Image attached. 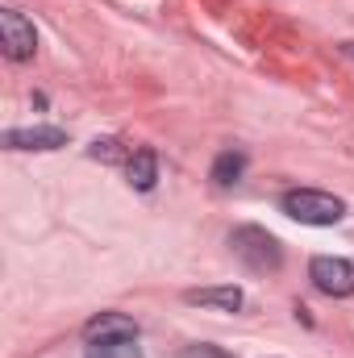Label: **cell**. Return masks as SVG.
Instances as JSON below:
<instances>
[{
  "instance_id": "cell-1",
  "label": "cell",
  "mask_w": 354,
  "mask_h": 358,
  "mask_svg": "<svg viewBox=\"0 0 354 358\" xmlns=\"http://www.w3.org/2000/svg\"><path fill=\"white\" fill-rule=\"evenodd\" d=\"M279 208L300 221V225H338L346 217V200L330 196V192H317V187H296V192H283Z\"/></svg>"
},
{
  "instance_id": "cell-2",
  "label": "cell",
  "mask_w": 354,
  "mask_h": 358,
  "mask_svg": "<svg viewBox=\"0 0 354 358\" xmlns=\"http://www.w3.org/2000/svg\"><path fill=\"white\" fill-rule=\"evenodd\" d=\"M229 246H234V255H238L250 271H279L283 267V246H279V238L267 234V229H259V225H238V229L229 234Z\"/></svg>"
},
{
  "instance_id": "cell-3",
  "label": "cell",
  "mask_w": 354,
  "mask_h": 358,
  "mask_svg": "<svg viewBox=\"0 0 354 358\" xmlns=\"http://www.w3.org/2000/svg\"><path fill=\"white\" fill-rule=\"evenodd\" d=\"M309 279L317 283V292L325 296H354V263L334 259V255H317L309 263Z\"/></svg>"
},
{
  "instance_id": "cell-4",
  "label": "cell",
  "mask_w": 354,
  "mask_h": 358,
  "mask_svg": "<svg viewBox=\"0 0 354 358\" xmlns=\"http://www.w3.org/2000/svg\"><path fill=\"white\" fill-rule=\"evenodd\" d=\"M0 46H4V55H8L13 63L34 59L38 34H34V25H29L17 8H4V13H0Z\"/></svg>"
},
{
  "instance_id": "cell-5",
  "label": "cell",
  "mask_w": 354,
  "mask_h": 358,
  "mask_svg": "<svg viewBox=\"0 0 354 358\" xmlns=\"http://www.w3.org/2000/svg\"><path fill=\"white\" fill-rule=\"evenodd\" d=\"M84 338H88V346H96V342H138V321L125 313H100L84 325Z\"/></svg>"
},
{
  "instance_id": "cell-6",
  "label": "cell",
  "mask_w": 354,
  "mask_h": 358,
  "mask_svg": "<svg viewBox=\"0 0 354 358\" xmlns=\"http://www.w3.org/2000/svg\"><path fill=\"white\" fill-rule=\"evenodd\" d=\"M4 146L8 150H59L67 146V134L59 125H29V129H8Z\"/></svg>"
},
{
  "instance_id": "cell-7",
  "label": "cell",
  "mask_w": 354,
  "mask_h": 358,
  "mask_svg": "<svg viewBox=\"0 0 354 358\" xmlns=\"http://www.w3.org/2000/svg\"><path fill=\"white\" fill-rule=\"evenodd\" d=\"M183 300H187V304L217 308V313H238V308H242V287H234V283H225V287H192Z\"/></svg>"
},
{
  "instance_id": "cell-8",
  "label": "cell",
  "mask_w": 354,
  "mask_h": 358,
  "mask_svg": "<svg viewBox=\"0 0 354 358\" xmlns=\"http://www.w3.org/2000/svg\"><path fill=\"white\" fill-rule=\"evenodd\" d=\"M125 176H129V187H138V192H150L155 187V179H159V155L155 150H134L129 159H125Z\"/></svg>"
},
{
  "instance_id": "cell-9",
  "label": "cell",
  "mask_w": 354,
  "mask_h": 358,
  "mask_svg": "<svg viewBox=\"0 0 354 358\" xmlns=\"http://www.w3.org/2000/svg\"><path fill=\"white\" fill-rule=\"evenodd\" d=\"M242 171H246V155L242 150H221L217 163H213V183L217 187H234L242 179Z\"/></svg>"
},
{
  "instance_id": "cell-10",
  "label": "cell",
  "mask_w": 354,
  "mask_h": 358,
  "mask_svg": "<svg viewBox=\"0 0 354 358\" xmlns=\"http://www.w3.org/2000/svg\"><path fill=\"white\" fill-rule=\"evenodd\" d=\"M84 358H142V350L134 342H96Z\"/></svg>"
},
{
  "instance_id": "cell-11",
  "label": "cell",
  "mask_w": 354,
  "mask_h": 358,
  "mask_svg": "<svg viewBox=\"0 0 354 358\" xmlns=\"http://www.w3.org/2000/svg\"><path fill=\"white\" fill-rule=\"evenodd\" d=\"M88 155L92 159H100V163H121V159H129L125 150H121V142L117 138H96L88 146Z\"/></svg>"
},
{
  "instance_id": "cell-12",
  "label": "cell",
  "mask_w": 354,
  "mask_h": 358,
  "mask_svg": "<svg viewBox=\"0 0 354 358\" xmlns=\"http://www.w3.org/2000/svg\"><path fill=\"white\" fill-rule=\"evenodd\" d=\"M179 358H234V355H225L221 346H204V342H200V346H187Z\"/></svg>"
}]
</instances>
